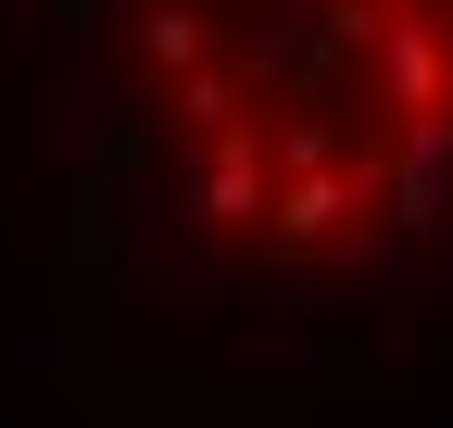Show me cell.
Instances as JSON below:
<instances>
[{
  "instance_id": "cell-1",
  "label": "cell",
  "mask_w": 453,
  "mask_h": 428,
  "mask_svg": "<svg viewBox=\"0 0 453 428\" xmlns=\"http://www.w3.org/2000/svg\"><path fill=\"white\" fill-rule=\"evenodd\" d=\"M0 202L101 391L327 403L453 315V0H0Z\"/></svg>"
}]
</instances>
